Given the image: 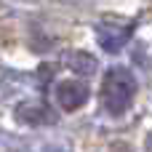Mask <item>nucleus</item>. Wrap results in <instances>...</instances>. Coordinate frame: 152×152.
<instances>
[{
	"instance_id": "1",
	"label": "nucleus",
	"mask_w": 152,
	"mask_h": 152,
	"mask_svg": "<svg viewBox=\"0 0 152 152\" xmlns=\"http://www.w3.org/2000/svg\"><path fill=\"white\" fill-rule=\"evenodd\" d=\"M136 96V77L131 75L128 67H112L104 75V86H102V102L104 110L110 115H123Z\"/></svg>"
},
{
	"instance_id": "2",
	"label": "nucleus",
	"mask_w": 152,
	"mask_h": 152,
	"mask_svg": "<svg viewBox=\"0 0 152 152\" xmlns=\"http://www.w3.org/2000/svg\"><path fill=\"white\" fill-rule=\"evenodd\" d=\"M53 96H56V102H59V107H61L64 112H75V110H80V107L88 102V86L69 77V80L56 83Z\"/></svg>"
},
{
	"instance_id": "3",
	"label": "nucleus",
	"mask_w": 152,
	"mask_h": 152,
	"mask_svg": "<svg viewBox=\"0 0 152 152\" xmlns=\"http://www.w3.org/2000/svg\"><path fill=\"white\" fill-rule=\"evenodd\" d=\"M131 24H112V21H104L96 27V40L102 45V51L107 53H118L128 40H131Z\"/></svg>"
},
{
	"instance_id": "4",
	"label": "nucleus",
	"mask_w": 152,
	"mask_h": 152,
	"mask_svg": "<svg viewBox=\"0 0 152 152\" xmlns=\"http://www.w3.org/2000/svg\"><path fill=\"white\" fill-rule=\"evenodd\" d=\"M16 118H19L21 123H27V126H51V123H56V115H53L45 104H40V102L19 104V107H16Z\"/></svg>"
},
{
	"instance_id": "5",
	"label": "nucleus",
	"mask_w": 152,
	"mask_h": 152,
	"mask_svg": "<svg viewBox=\"0 0 152 152\" xmlns=\"http://www.w3.org/2000/svg\"><path fill=\"white\" fill-rule=\"evenodd\" d=\"M67 67H69L72 72H77V75H94V72H96V61H94V56L86 53V51H72V53L67 56Z\"/></svg>"
}]
</instances>
